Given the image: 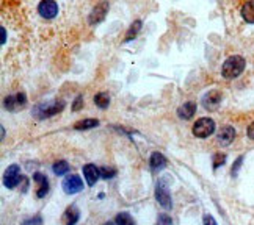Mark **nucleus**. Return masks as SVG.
Returning <instances> with one entry per match:
<instances>
[{
  "label": "nucleus",
  "instance_id": "obj_1",
  "mask_svg": "<svg viewBox=\"0 0 254 225\" xmlns=\"http://www.w3.org/2000/svg\"><path fill=\"white\" fill-rule=\"evenodd\" d=\"M243 69H245V60H243V56L240 55H234V56H229L226 61H224L223 67H221V75L224 78H237Z\"/></svg>",
  "mask_w": 254,
  "mask_h": 225
},
{
  "label": "nucleus",
  "instance_id": "obj_2",
  "mask_svg": "<svg viewBox=\"0 0 254 225\" xmlns=\"http://www.w3.org/2000/svg\"><path fill=\"white\" fill-rule=\"evenodd\" d=\"M66 103L63 100H52L47 103H41L35 108V116L38 119H46V117H52L64 110Z\"/></svg>",
  "mask_w": 254,
  "mask_h": 225
},
{
  "label": "nucleus",
  "instance_id": "obj_3",
  "mask_svg": "<svg viewBox=\"0 0 254 225\" xmlns=\"http://www.w3.org/2000/svg\"><path fill=\"white\" fill-rule=\"evenodd\" d=\"M191 132L196 138L204 139L215 132V122H213V119H210V117H201V119H198L196 124L193 125Z\"/></svg>",
  "mask_w": 254,
  "mask_h": 225
},
{
  "label": "nucleus",
  "instance_id": "obj_4",
  "mask_svg": "<svg viewBox=\"0 0 254 225\" xmlns=\"http://www.w3.org/2000/svg\"><path fill=\"white\" fill-rule=\"evenodd\" d=\"M22 180V175H21V168H19L17 164H11L9 168L5 171V175H3V184L6 188L13 189L16 188L19 181Z\"/></svg>",
  "mask_w": 254,
  "mask_h": 225
},
{
  "label": "nucleus",
  "instance_id": "obj_5",
  "mask_svg": "<svg viewBox=\"0 0 254 225\" xmlns=\"http://www.w3.org/2000/svg\"><path fill=\"white\" fill-rule=\"evenodd\" d=\"M63 191L66 194H77V192H80L83 189V181L82 179L79 177V175H67V177L63 180Z\"/></svg>",
  "mask_w": 254,
  "mask_h": 225
},
{
  "label": "nucleus",
  "instance_id": "obj_6",
  "mask_svg": "<svg viewBox=\"0 0 254 225\" xmlns=\"http://www.w3.org/2000/svg\"><path fill=\"white\" fill-rule=\"evenodd\" d=\"M107 13H109V2H107V0H102L101 3H97L93 8V11H91L90 19H88V21H90L91 25H97V24H101L104 21Z\"/></svg>",
  "mask_w": 254,
  "mask_h": 225
},
{
  "label": "nucleus",
  "instance_id": "obj_7",
  "mask_svg": "<svg viewBox=\"0 0 254 225\" xmlns=\"http://www.w3.org/2000/svg\"><path fill=\"white\" fill-rule=\"evenodd\" d=\"M27 103V95L24 92H17L14 95H8L5 99V108L8 111H17L24 108Z\"/></svg>",
  "mask_w": 254,
  "mask_h": 225
},
{
  "label": "nucleus",
  "instance_id": "obj_8",
  "mask_svg": "<svg viewBox=\"0 0 254 225\" xmlns=\"http://www.w3.org/2000/svg\"><path fill=\"white\" fill-rule=\"evenodd\" d=\"M155 199L162 205L165 210H171L173 208V200H171V194L168 192L167 186L163 183H159L155 186Z\"/></svg>",
  "mask_w": 254,
  "mask_h": 225
},
{
  "label": "nucleus",
  "instance_id": "obj_9",
  "mask_svg": "<svg viewBox=\"0 0 254 225\" xmlns=\"http://www.w3.org/2000/svg\"><path fill=\"white\" fill-rule=\"evenodd\" d=\"M38 13L46 19H52L58 13V5L55 0H43L40 6H38Z\"/></svg>",
  "mask_w": 254,
  "mask_h": 225
},
{
  "label": "nucleus",
  "instance_id": "obj_10",
  "mask_svg": "<svg viewBox=\"0 0 254 225\" xmlns=\"http://www.w3.org/2000/svg\"><path fill=\"white\" fill-rule=\"evenodd\" d=\"M223 95L220 91H210L202 97V105L206 110H215L221 103Z\"/></svg>",
  "mask_w": 254,
  "mask_h": 225
},
{
  "label": "nucleus",
  "instance_id": "obj_11",
  "mask_svg": "<svg viewBox=\"0 0 254 225\" xmlns=\"http://www.w3.org/2000/svg\"><path fill=\"white\" fill-rule=\"evenodd\" d=\"M83 177H85L86 183L90 184V186H93V184H96L97 179L101 177V171L97 169L94 164H85L83 166Z\"/></svg>",
  "mask_w": 254,
  "mask_h": 225
},
{
  "label": "nucleus",
  "instance_id": "obj_12",
  "mask_svg": "<svg viewBox=\"0 0 254 225\" xmlns=\"http://www.w3.org/2000/svg\"><path fill=\"white\" fill-rule=\"evenodd\" d=\"M234 138H236V130L231 125H224L218 132V142L221 145H229L234 141Z\"/></svg>",
  "mask_w": 254,
  "mask_h": 225
},
{
  "label": "nucleus",
  "instance_id": "obj_13",
  "mask_svg": "<svg viewBox=\"0 0 254 225\" xmlns=\"http://www.w3.org/2000/svg\"><path fill=\"white\" fill-rule=\"evenodd\" d=\"M33 180L38 183V191H36V195L40 199H43L44 195L49 192V181H47V177L43 175L41 172H36L33 174Z\"/></svg>",
  "mask_w": 254,
  "mask_h": 225
},
{
  "label": "nucleus",
  "instance_id": "obj_14",
  "mask_svg": "<svg viewBox=\"0 0 254 225\" xmlns=\"http://www.w3.org/2000/svg\"><path fill=\"white\" fill-rule=\"evenodd\" d=\"M194 113H196V103H194V102L184 103L182 106H179V110H178L179 117H181V119H185V121L191 119V117L194 116Z\"/></svg>",
  "mask_w": 254,
  "mask_h": 225
},
{
  "label": "nucleus",
  "instance_id": "obj_15",
  "mask_svg": "<svg viewBox=\"0 0 254 225\" xmlns=\"http://www.w3.org/2000/svg\"><path fill=\"white\" fill-rule=\"evenodd\" d=\"M149 166H151V169L152 171H162L163 168H167V158L162 155V153H159V152H154L152 155H151V160H149Z\"/></svg>",
  "mask_w": 254,
  "mask_h": 225
},
{
  "label": "nucleus",
  "instance_id": "obj_16",
  "mask_svg": "<svg viewBox=\"0 0 254 225\" xmlns=\"http://www.w3.org/2000/svg\"><path fill=\"white\" fill-rule=\"evenodd\" d=\"M242 17L245 19L248 24H254V0H250L242 8Z\"/></svg>",
  "mask_w": 254,
  "mask_h": 225
},
{
  "label": "nucleus",
  "instance_id": "obj_17",
  "mask_svg": "<svg viewBox=\"0 0 254 225\" xmlns=\"http://www.w3.org/2000/svg\"><path fill=\"white\" fill-rule=\"evenodd\" d=\"M99 125V121L97 119H85V121H79L75 125H74V129L75 130H90V129H94V127Z\"/></svg>",
  "mask_w": 254,
  "mask_h": 225
},
{
  "label": "nucleus",
  "instance_id": "obj_18",
  "mask_svg": "<svg viewBox=\"0 0 254 225\" xmlns=\"http://www.w3.org/2000/svg\"><path fill=\"white\" fill-rule=\"evenodd\" d=\"M94 103L99 106V108H107V106L110 105V95L107 92H99L94 95Z\"/></svg>",
  "mask_w": 254,
  "mask_h": 225
},
{
  "label": "nucleus",
  "instance_id": "obj_19",
  "mask_svg": "<svg viewBox=\"0 0 254 225\" xmlns=\"http://www.w3.org/2000/svg\"><path fill=\"white\" fill-rule=\"evenodd\" d=\"M79 210H77L75 207H71V208H67L66 211V225H75L77 221H79Z\"/></svg>",
  "mask_w": 254,
  "mask_h": 225
},
{
  "label": "nucleus",
  "instance_id": "obj_20",
  "mask_svg": "<svg viewBox=\"0 0 254 225\" xmlns=\"http://www.w3.org/2000/svg\"><path fill=\"white\" fill-rule=\"evenodd\" d=\"M52 171H54L55 175H64V174L69 172V164H67L66 161H63V160H60V161L54 163Z\"/></svg>",
  "mask_w": 254,
  "mask_h": 225
},
{
  "label": "nucleus",
  "instance_id": "obj_21",
  "mask_svg": "<svg viewBox=\"0 0 254 225\" xmlns=\"http://www.w3.org/2000/svg\"><path fill=\"white\" fill-rule=\"evenodd\" d=\"M115 224L116 225H135V222H133V219H132V216L129 213H120L118 216L115 218Z\"/></svg>",
  "mask_w": 254,
  "mask_h": 225
},
{
  "label": "nucleus",
  "instance_id": "obj_22",
  "mask_svg": "<svg viewBox=\"0 0 254 225\" xmlns=\"http://www.w3.org/2000/svg\"><path fill=\"white\" fill-rule=\"evenodd\" d=\"M140 30H141V21H135V22L132 24V27L129 28V32H127L124 41H126V43L132 41V39H133L136 35H138V32H140Z\"/></svg>",
  "mask_w": 254,
  "mask_h": 225
},
{
  "label": "nucleus",
  "instance_id": "obj_23",
  "mask_svg": "<svg viewBox=\"0 0 254 225\" xmlns=\"http://www.w3.org/2000/svg\"><path fill=\"white\" fill-rule=\"evenodd\" d=\"M101 171V177L102 179H105V180H109V179H113L115 175H116V169H113V168H101L99 169Z\"/></svg>",
  "mask_w": 254,
  "mask_h": 225
},
{
  "label": "nucleus",
  "instance_id": "obj_24",
  "mask_svg": "<svg viewBox=\"0 0 254 225\" xmlns=\"http://www.w3.org/2000/svg\"><path fill=\"white\" fill-rule=\"evenodd\" d=\"M224 161H226V155L224 153H217L213 156V169H218L220 166L224 164Z\"/></svg>",
  "mask_w": 254,
  "mask_h": 225
},
{
  "label": "nucleus",
  "instance_id": "obj_25",
  "mask_svg": "<svg viewBox=\"0 0 254 225\" xmlns=\"http://www.w3.org/2000/svg\"><path fill=\"white\" fill-rule=\"evenodd\" d=\"M83 108V95H77L72 103V111H79Z\"/></svg>",
  "mask_w": 254,
  "mask_h": 225
},
{
  "label": "nucleus",
  "instance_id": "obj_26",
  "mask_svg": "<svg viewBox=\"0 0 254 225\" xmlns=\"http://www.w3.org/2000/svg\"><path fill=\"white\" fill-rule=\"evenodd\" d=\"M159 225H173V221L170 216H167V214H160L159 216Z\"/></svg>",
  "mask_w": 254,
  "mask_h": 225
},
{
  "label": "nucleus",
  "instance_id": "obj_27",
  "mask_svg": "<svg viewBox=\"0 0 254 225\" xmlns=\"http://www.w3.org/2000/svg\"><path fill=\"white\" fill-rule=\"evenodd\" d=\"M41 218L40 216H36V218H33V219H28V221H25L22 225H41Z\"/></svg>",
  "mask_w": 254,
  "mask_h": 225
},
{
  "label": "nucleus",
  "instance_id": "obj_28",
  "mask_svg": "<svg viewBox=\"0 0 254 225\" xmlns=\"http://www.w3.org/2000/svg\"><path fill=\"white\" fill-rule=\"evenodd\" d=\"M242 161H243V156H239V160L236 161V164L232 166V175H236V174H237L239 168H240V166H242Z\"/></svg>",
  "mask_w": 254,
  "mask_h": 225
},
{
  "label": "nucleus",
  "instance_id": "obj_29",
  "mask_svg": "<svg viewBox=\"0 0 254 225\" xmlns=\"http://www.w3.org/2000/svg\"><path fill=\"white\" fill-rule=\"evenodd\" d=\"M204 225H217V221H215L210 214H206V216H204Z\"/></svg>",
  "mask_w": 254,
  "mask_h": 225
},
{
  "label": "nucleus",
  "instance_id": "obj_30",
  "mask_svg": "<svg viewBox=\"0 0 254 225\" xmlns=\"http://www.w3.org/2000/svg\"><path fill=\"white\" fill-rule=\"evenodd\" d=\"M248 136H250L251 139H254V122L250 125V129H248Z\"/></svg>",
  "mask_w": 254,
  "mask_h": 225
},
{
  "label": "nucleus",
  "instance_id": "obj_31",
  "mask_svg": "<svg viewBox=\"0 0 254 225\" xmlns=\"http://www.w3.org/2000/svg\"><path fill=\"white\" fill-rule=\"evenodd\" d=\"M0 32H2V44H5L6 43V32H5V28L2 27V28H0Z\"/></svg>",
  "mask_w": 254,
  "mask_h": 225
},
{
  "label": "nucleus",
  "instance_id": "obj_32",
  "mask_svg": "<svg viewBox=\"0 0 254 225\" xmlns=\"http://www.w3.org/2000/svg\"><path fill=\"white\" fill-rule=\"evenodd\" d=\"M104 225H115V224H112V222H105Z\"/></svg>",
  "mask_w": 254,
  "mask_h": 225
}]
</instances>
